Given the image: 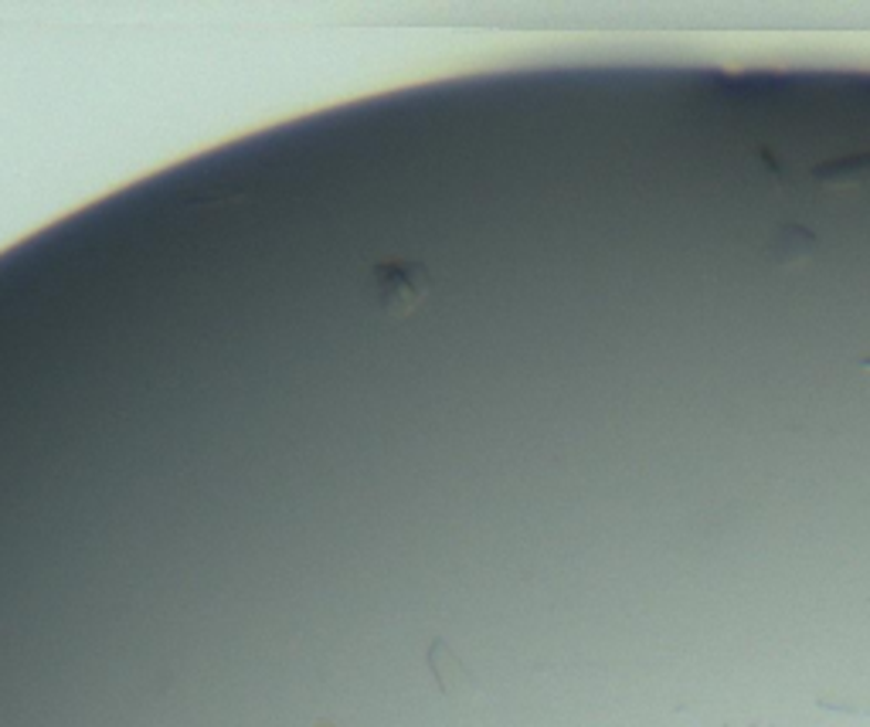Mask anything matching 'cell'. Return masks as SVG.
Wrapping results in <instances>:
<instances>
[{
  "label": "cell",
  "instance_id": "obj_4",
  "mask_svg": "<svg viewBox=\"0 0 870 727\" xmlns=\"http://www.w3.org/2000/svg\"><path fill=\"white\" fill-rule=\"evenodd\" d=\"M429 663H432V670H436V676H439V684H442L446 694H455L460 687L470 684V676H467V670L460 666V660H455L442 643H432Z\"/></svg>",
  "mask_w": 870,
  "mask_h": 727
},
{
  "label": "cell",
  "instance_id": "obj_2",
  "mask_svg": "<svg viewBox=\"0 0 870 727\" xmlns=\"http://www.w3.org/2000/svg\"><path fill=\"white\" fill-rule=\"evenodd\" d=\"M765 252L775 265H796L816 252V239L803 229V224H783V229L772 235Z\"/></svg>",
  "mask_w": 870,
  "mask_h": 727
},
{
  "label": "cell",
  "instance_id": "obj_1",
  "mask_svg": "<svg viewBox=\"0 0 870 727\" xmlns=\"http://www.w3.org/2000/svg\"><path fill=\"white\" fill-rule=\"evenodd\" d=\"M368 289L381 316H388V320H405V316H411L429 299L432 280H429V268L416 259H388V262L371 265Z\"/></svg>",
  "mask_w": 870,
  "mask_h": 727
},
{
  "label": "cell",
  "instance_id": "obj_3",
  "mask_svg": "<svg viewBox=\"0 0 870 727\" xmlns=\"http://www.w3.org/2000/svg\"><path fill=\"white\" fill-rule=\"evenodd\" d=\"M816 177H819V185H827V188L860 185L863 177H870V154H850L843 160L822 164V167H816Z\"/></svg>",
  "mask_w": 870,
  "mask_h": 727
},
{
  "label": "cell",
  "instance_id": "obj_5",
  "mask_svg": "<svg viewBox=\"0 0 870 727\" xmlns=\"http://www.w3.org/2000/svg\"><path fill=\"white\" fill-rule=\"evenodd\" d=\"M860 368H863V371L870 375V357H863V360H860Z\"/></svg>",
  "mask_w": 870,
  "mask_h": 727
}]
</instances>
